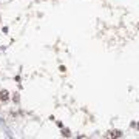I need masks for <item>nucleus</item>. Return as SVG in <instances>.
I'll list each match as a JSON object with an SVG mask.
<instances>
[{
    "mask_svg": "<svg viewBox=\"0 0 139 139\" xmlns=\"http://www.w3.org/2000/svg\"><path fill=\"white\" fill-rule=\"evenodd\" d=\"M111 136H121V133H119V131H113Z\"/></svg>",
    "mask_w": 139,
    "mask_h": 139,
    "instance_id": "f03ea898",
    "label": "nucleus"
},
{
    "mask_svg": "<svg viewBox=\"0 0 139 139\" xmlns=\"http://www.w3.org/2000/svg\"><path fill=\"white\" fill-rule=\"evenodd\" d=\"M0 99H2V100H8V99H9V98H8V91L3 90L2 93H0Z\"/></svg>",
    "mask_w": 139,
    "mask_h": 139,
    "instance_id": "f257e3e1",
    "label": "nucleus"
}]
</instances>
